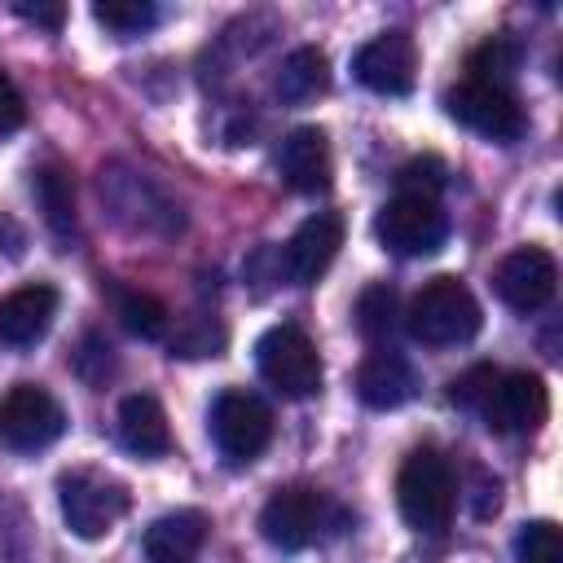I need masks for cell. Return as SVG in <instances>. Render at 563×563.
I'll return each mask as SVG.
<instances>
[{"instance_id": "4fadbf2b", "label": "cell", "mask_w": 563, "mask_h": 563, "mask_svg": "<svg viewBox=\"0 0 563 563\" xmlns=\"http://www.w3.org/2000/svg\"><path fill=\"white\" fill-rule=\"evenodd\" d=\"M339 246H343V220H339L334 211L308 216V220L290 233V242H286V251H282V273H286V282H290V286H312V282L334 264Z\"/></svg>"}, {"instance_id": "cb8c5ba5", "label": "cell", "mask_w": 563, "mask_h": 563, "mask_svg": "<svg viewBox=\"0 0 563 563\" xmlns=\"http://www.w3.org/2000/svg\"><path fill=\"white\" fill-rule=\"evenodd\" d=\"M92 18H97L110 35L132 40V35H141V31H150V26L158 22V9H154L150 0H97V4H92Z\"/></svg>"}, {"instance_id": "f1b7e54d", "label": "cell", "mask_w": 563, "mask_h": 563, "mask_svg": "<svg viewBox=\"0 0 563 563\" xmlns=\"http://www.w3.org/2000/svg\"><path fill=\"white\" fill-rule=\"evenodd\" d=\"M26 123V101H22V92H18V84L0 70V136H9V132H18Z\"/></svg>"}, {"instance_id": "ba28073f", "label": "cell", "mask_w": 563, "mask_h": 563, "mask_svg": "<svg viewBox=\"0 0 563 563\" xmlns=\"http://www.w3.org/2000/svg\"><path fill=\"white\" fill-rule=\"evenodd\" d=\"M444 110H449V119H457L462 128H471L475 136L497 141V145L519 141L523 128H528L519 97L510 88L479 84V79H462L457 88H449L444 92Z\"/></svg>"}, {"instance_id": "4dcf8cb0", "label": "cell", "mask_w": 563, "mask_h": 563, "mask_svg": "<svg viewBox=\"0 0 563 563\" xmlns=\"http://www.w3.org/2000/svg\"><path fill=\"white\" fill-rule=\"evenodd\" d=\"M0 242H9V251L18 255V251H22V233H18V224H9V220H0Z\"/></svg>"}, {"instance_id": "30bf717a", "label": "cell", "mask_w": 563, "mask_h": 563, "mask_svg": "<svg viewBox=\"0 0 563 563\" xmlns=\"http://www.w3.org/2000/svg\"><path fill=\"white\" fill-rule=\"evenodd\" d=\"M545 413H550V391H545L541 374H528V369L497 374L479 405L484 427L497 435H528L545 422Z\"/></svg>"}, {"instance_id": "ac0fdd59", "label": "cell", "mask_w": 563, "mask_h": 563, "mask_svg": "<svg viewBox=\"0 0 563 563\" xmlns=\"http://www.w3.org/2000/svg\"><path fill=\"white\" fill-rule=\"evenodd\" d=\"M119 440H123V449L136 453V457H163V453L172 449L167 413H163V405H158L150 391L123 396V405H119Z\"/></svg>"}, {"instance_id": "44dd1931", "label": "cell", "mask_w": 563, "mask_h": 563, "mask_svg": "<svg viewBox=\"0 0 563 563\" xmlns=\"http://www.w3.org/2000/svg\"><path fill=\"white\" fill-rule=\"evenodd\" d=\"M119 321L128 325V334L136 339H163L167 334V303L150 290H119Z\"/></svg>"}, {"instance_id": "9c48e42d", "label": "cell", "mask_w": 563, "mask_h": 563, "mask_svg": "<svg viewBox=\"0 0 563 563\" xmlns=\"http://www.w3.org/2000/svg\"><path fill=\"white\" fill-rule=\"evenodd\" d=\"M66 431V413L53 391L40 383H13L0 396V444L13 453H35L48 449Z\"/></svg>"}, {"instance_id": "d4e9b609", "label": "cell", "mask_w": 563, "mask_h": 563, "mask_svg": "<svg viewBox=\"0 0 563 563\" xmlns=\"http://www.w3.org/2000/svg\"><path fill=\"white\" fill-rule=\"evenodd\" d=\"M515 559L519 563H563V532L550 519H532L515 537Z\"/></svg>"}, {"instance_id": "3957f363", "label": "cell", "mask_w": 563, "mask_h": 563, "mask_svg": "<svg viewBox=\"0 0 563 563\" xmlns=\"http://www.w3.org/2000/svg\"><path fill=\"white\" fill-rule=\"evenodd\" d=\"M255 365H260V378L286 396V400H303L321 387V356H317V343L308 339L303 325L295 321H282V325H268L255 343Z\"/></svg>"}, {"instance_id": "277c9868", "label": "cell", "mask_w": 563, "mask_h": 563, "mask_svg": "<svg viewBox=\"0 0 563 563\" xmlns=\"http://www.w3.org/2000/svg\"><path fill=\"white\" fill-rule=\"evenodd\" d=\"M57 501L62 519L79 541H101L114 532V523L128 515L132 497L119 479L97 475V471H70L57 479Z\"/></svg>"}, {"instance_id": "5b68a950", "label": "cell", "mask_w": 563, "mask_h": 563, "mask_svg": "<svg viewBox=\"0 0 563 563\" xmlns=\"http://www.w3.org/2000/svg\"><path fill=\"white\" fill-rule=\"evenodd\" d=\"M207 427H211V440H216L220 457L233 462V466L255 462L268 449V440H273V413H268V405L255 391H242V387H229V391H220L211 400Z\"/></svg>"}, {"instance_id": "8fae6325", "label": "cell", "mask_w": 563, "mask_h": 563, "mask_svg": "<svg viewBox=\"0 0 563 563\" xmlns=\"http://www.w3.org/2000/svg\"><path fill=\"white\" fill-rule=\"evenodd\" d=\"M493 290L510 312H541L559 290V264L545 246H515L493 268Z\"/></svg>"}, {"instance_id": "d6986e66", "label": "cell", "mask_w": 563, "mask_h": 563, "mask_svg": "<svg viewBox=\"0 0 563 563\" xmlns=\"http://www.w3.org/2000/svg\"><path fill=\"white\" fill-rule=\"evenodd\" d=\"M325 88H330V62H325V53L312 48V44L295 48V53L282 62V70H277V97H282L286 106H303V101L321 97Z\"/></svg>"}, {"instance_id": "52a82bcc", "label": "cell", "mask_w": 563, "mask_h": 563, "mask_svg": "<svg viewBox=\"0 0 563 563\" xmlns=\"http://www.w3.org/2000/svg\"><path fill=\"white\" fill-rule=\"evenodd\" d=\"M334 501L321 493V488H308V484H290V488H277L264 510H260V532L268 545L277 550H303L312 541H321V532L334 523Z\"/></svg>"}, {"instance_id": "603a6c76", "label": "cell", "mask_w": 563, "mask_h": 563, "mask_svg": "<svg viewBox=\"0 0 563 563\" xmlns=\"http://www.w3.org/2000/svg\"><path fill=\"white\" fill-rule=\"evenodd\" d=\"M396 290L387 282H374L361 290L356 299V330L369 339V343H383L391 330H396Z\"/></svg>"}, {"instance_id": "ffe728a7", "label": "cell", "mask_w": 563, "mask_h": 563, "mask_svg": "<svg viewBox=\"0 0 563 563\" xmlns=\"http://www.w3.org/2000/svg\"><path fill=\"white\" fill-rule=\"evenodd\" d=\"M519 62H523L519 40H510V35H493V40H484L479 48H471V57H466V79L506 88V79L519 70Z\"/></svg>"}, {"instance_id": "e0dca14e", "label": "cell", "mask_w": 563, "mask_h": 563, "mask_svg": "<svg viewBox=\"0 0 563 563\" xmlns=\"http://www.w3.org/2000/svg\"><path fill=\"white\" fill-rule=\"evenodd\" d=\"M207 515L202 510H172V515H158L150 528H145V563H194L207 545Z\"/></svg>"}, {"instance_id": "9a60e30c", "label": "cell", "mask_w": 563, "mask_h": 563, "mask_svg": "<svg viewBox=\"0 0 563 563\" xmlns=\"http://www.w3.org/2000/svg\"><path fill=\"white\" fill-rule=\"evenodd\" d=\"M418 391V374L409 365L405 352L396 347H374L365 352L361 369H356V396L369 409H400L409 396Z\"/></svg>"}, {"instance_id": "6da1fadb", "label": "cell", "mask_w": 563, "mask_h": 563, "mask_svg": "<svg viewBox=\"0 0 563 563\" xmlns=\"http://www.w3.org/2000/svg\"><path fill=\"white\" fill-rule=\"evenodd\" d=\"M396 506H400V519L413 528V532H444L453 523V510H457V479H453V466L440 449L422 444L413 449L405 462H400V475H396Z\"/></svg>"}, {"instance_id": "484cf974", "label": "cell", "mask_w": 563, "mask_h": 563, "mask_svg": "<svg viewBox=\"0 0 563 563\" xmlns=\"http://www.w3.org/2000/svg\"><path fill=\"white\" fill-rule=\"evenodd\" d=\"M220 347H224V330L216 321H207V317L189 321L172 339V356H220Z\"/></svg>"}, {"instance_id": "5bb4252c", "label": "cell", "mask_w": 563, "mask_h": 563, "mask_svg": "<svg viewBox=\"0 0 563 563\" xmlns=\"http://www.w3.org/2000/svg\"><path fill=\"white\" fill-rule=\"evenodd\" d=\"M277 172L295 194H325L334 176L330 141L321 128H295L277 145Z\"/></svg>"}, {"instance_id": "7a4b0ae2", "label": "cell", "mask_w": 563, "mask_h": 563, "mask_svg": "<svg viewBox=\"0 0 563 563\" xmlns=\"http://www.w3.org/2000/svg\"><path fill=\"white\" fill-rule=\"evenodd\" d=\"M479 299L471 295L466 282L457 277H431L413 299H409V312H405V330L427 343V347H453V343H466L479 334Z\"/></svg>"}, {"instance_id": "f546056e", "label": "cell", "mask_w": 563, "mask_h": 563, "mask_svg": "<svg viewBox=\"0 0 563 563\" xmlns=\"http://www.w3.org/2000/svg\"><path fill=\"white\" fill-rule=\"evenodd\" d=\"M13 13L18 18H26L31 26H44V31H62V22H66V4H57V0H18L13 4Z\"/></svg>"}, {"instance_id": "8992f818", "label": "cell", "mask_w": 563, "mask_h": 563, "mask_svg": "<svg viewBox=\"0 0 563 563\" xmlns=\"http://www.w3.org/2000/svg\"><path fill=\"white\" fill-rule=\"evenodd\" d=\"M374 233L378 242L400 255V260H422V255H435L449 238V216L435 198H422V194H396L391 202H383L378 220H374Z\"/></svg>"}, {"instance_id": "7c38bea8", "label": "cell", "mask_w": 563, "mask_h": 563, "mask_svg": "<svg viewBox=\"0 0 563 563\" xmlns=\"http://www.w3.org/2000/svg\"><path fill=\"white\" fill-rule=\"evenodd\" d=\"M356 84H365L378 97H405L418 79V44L405 31H383L369 44L356 48L352 57Z\"/></svg>"}, {"instance_id": "83f0119b", "label": "cell", "mask_w": 563, "mask_h": 563, "mask_svg": "<svg viewBox=\"0 0 563 563\" xmlns=\"http://www.w3.org/2000/svg\"><path fill=\"white\" fill-rule=\"evenodd\" d=\"M396 180H400V194H422V198H435V189L444 185V163L440 158H413V163H405L400 172H396Z\"/></svg>"}, {"instance_id": "2e32d148", "label": "cell", "mask_w": 563, "mask_h": 563, "mask_svg": "<svg viewBox=\"0 0 563 563\" xmlns=\"http://www.w3.org/2000/svg\"><path fill=\"white\" fill-rule=\"evenodd\" d=\"M57 317V290L48 282H31V286H18L0 299V343L9 347H31L48 334Z\"/></svg>"}, {"instance_id": "7402d4cb", "label": "cell", "mask_w": 563, "mask_h": 563, "mask_svg": "<svg viewBox=\"0 0 563 563\" xmlns=\"http://www.w3.org/2000/svg\"><path fill=\"white\" fill-rule=\"evenodd\" d=\"M35 194H40V207H44V220L53 224V233H70L75 229V189H70V176L62 167H44L35 176Z\"/></svg>"}, {"instance_id": "4316f807", "label": "cell", "mask_w": 563, "mask_h": 563, "mask_svg": "<svg viewBox=\"0 0 563 563\" xmlns=\"http://www.w3.org/2000/svg\"><path fill=\"white\" fill-rule=\"evenodd\" d=\"M497 374H501V369H493V365H471L466 374H457V378L449 383V400H453L457 409L479 413V405H484V396H488V387H493Z\"/></svg>"}]
</instances>
